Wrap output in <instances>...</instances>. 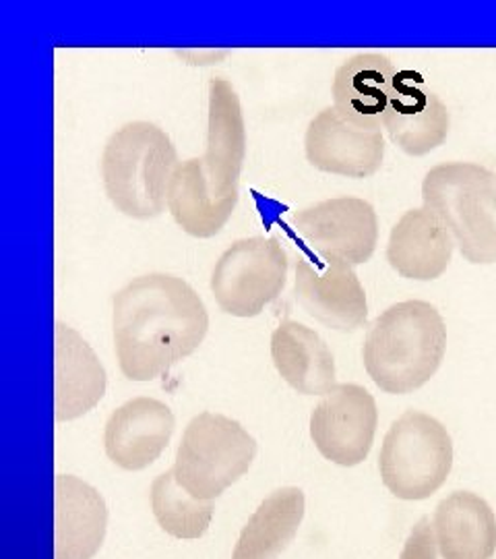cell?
<instances>
[{"label":"cell","mask_w":496,"mask_h":559,"mask_svg":"<svg viewBox=\"0 0 496 559\" xmlns=\"http://www.w3.org/2000/svg\"><path fill=\"white\" fill-rule=\"evenodd\" d=\"M120 371L152 381L193 355L207 336L209 316L191 284L172 274L131 280L112 299Z\"/></svg>","instance_id":"6da1fadb"},{"label":"cell","mask_w":496,"mask_h":559,"mask_svg":"<svg viewBox=\"0 0 496 559\" xmlns=\"http://www.w3.org/2000/svg\"><path fill=\"white\" fill-rule=\"evenodd\" d=\"M447 328L435 305L401 300L385 309L364 340L368 378L387 394H410L435 376L445 359Z\"/></svg>","instance_id":"7a4b0ae2"},{"label":"cell","mask_w":496,"mask_h":559,"mask_svg":"<svg viewBox=\"0 0 496 559\" xmlns=\"http://www.w3.org/2000/svg\"><path fill=\"white\" fill-rule=\"evenodd\" d=\"M179 154L158 124L135 120L110 135L101 154L108 200L133 221H152L168 205V189Z\"/></svg>","instance_id":"3957f363"},{"label":"cell","mask_w":496,"mask_h":559,"mask_svg":"<svg viewBox=\"0 0 496 559\" xmlns=\"http://www.w3.org/2000/svg\"><path fill=\"white\" fill-rule=\"evenodd\" d=\"M422 201L474 265L496 263V175L474 162H447L426 173Z\"/></svg>","instance_id":"277c9868"},{"label":"cell","mask_w":496,"mask_h":559,"mask_svg":"<svg viewBox=\"0 0 496 559\" xmlns=\"http://www.w3.org/2000/svg\"><path fill=\"white\" fill-rule=\"evenodd\" d=\"M453 466V441L435 417L408 411L391 425L378 454L383 485L406 501L428 500Z\"/></svg>","instance_id":"5b68a950"},{"label":"cell","mask_w":496,"mask_h":559,"mask_svg":"<svg viewBox=\"0 0 496 559\" xmlns=\"http://www.w3.org/2000/svg\"><path fill=\"white\" fill-rule=\"evenodd\" d=\"M255 456L257 441L239 420L201 413L184 429L172 471L193 498L214 501L249 473Z\"/></svg>","instance_id":"8992f818"},{"label":"cell","mask_w":496,"mask_h":559,"mask_svg":"<svg viewBox=\"0 0 496 559\" xmlns=\"http://www.w3.org/2000/svg\"><path fill=\"white\" fill-rule=\"evenodd\" d=\"M288 265L278 239L237 240L214 267L211 293L223 313L244 320L257 318L281 295Z\"/></svg>","instance_id":"52a82bcc"},{"label":"cell","mask_w":496,"mask_h":559,"mask_svg":"<svg viewBox=\"0 0 496 559\" xmlns=\"http://www.w3.org/2000/svg\"><path fill=\"white\" fill-rule=\"evenodd\" d=\"M294 228L318 258L362 265L377 249L375 207L358 198L320 201L294 216Z\"/></svg>","instance_id":"ba28073f"},{"label":"cell","mask_w":496,"mask_h":559,"mask_svg":"<svg viewBox=\"0 0 496 559\" xmlns=\"http://www.w3.org/2000/svg\"><path fill=\"white\" fill-rule=\"evenodd\" d=\"M377 425L373 394L356 383H339L315 406L311 438L323 459L339 466H356L368 456Z\"/></svg>","instance_id":"9c48e42d"},{"label":"cell","mask_w":496,"mask_h":559,"mask_svg":"<svg viewBox=\"0 0 496 559\" xmlns=\"http://www.w3.org/2000/svg\"><path fill=\"white\" fill-rule=\"evenodd\" d=\"M294 290L298 305L331 330L356 332L366 323V293L354 267L346 261H298Z\"/></svg>","instance_id":"30bf717a"},{"label":"cell","mask_w":496,"mask_h":559,"mask_svg":"<svg viewBox=\"0 0 496 559\" xmlns=\"http://www.w3.org/2000/svg\"><path fill=\"white\" fill-rule=\"evenodd\" d=\"M304 152L306 160L320 173L366 179L380 170L385 143L380 129L354 124L331 106L311 120L304 138Z\"/></svg>","instance_id":"8fae6325"},{"label":"cell","mask_w":496,"mask_h":559,"mask_svg":"<svg viewBox=\"0 0 496 559\" xmlns=\"http://www.w3.org/2000/svg\"><path fill=\"white\" fill-rule=\"evenodd\" d=\"M383 129L408 156H426L440 147L451 129V115L445 102L416 71H399L396 92L383 117Z\"/></svg>","instance_id":"7c38bea8"},{"label":"cell","mask_w":496,"mask_h":559,"mask_svg":"<svg viewBox=\"0 0 496 559\" xmlns=\"http://www.w3.org/2000/svg\"><path fill=\"white\" fill-rule=\"evenodd\" d=\"M246 158V124L239 94L226 80L209 81L207 147L203 156L211 193L226 200L239 198V182Z\"/></svg>","instance_id":"4fadbf2b"},{"label":"cell","mask_w":496,"mask_h":559,"mask_svg":"<svg viewBox=\"0 0 496 559\" xmlns=\"http://www.w3.org/2000/svg\"><path fill=\"white\" fill-rule=\"evenodd\" d=\"M174 427L177 419L164 402L145 396L129 400L106 423V454L124 471H143L161 456Z\"/></svg>","instance_id":"5bb4252c"},{"label":"cell","mask_w":496,"mask_h":559,"mask_svg":"<svg viewBox=\"0 0 496 559\" xmlns=\"http://www.w3.org/2000/svg\"><path fill=\"white\" fill-rule=\"evenodd\" d=\"M106 394V371L80 332L55 323V417L80 419Z\"/></svg>","instance_id":"9a60e30c"},{"label":"cell","mask_w":496,"mask_h":559,"mask_svg":"<svg viewBox=\"0 0 496 559\" xmlns=\"http://www.w3.org/2000/svg\"><path fill=\"white\" fill-rule=\"evenodd\" d=\"M108 526L106 501L98 491L73 477L55 479V559H92Z\"/></svg>","instance_id":"2e32d148"},{"label":"cell","mask_w":496,"mask_h":559,"mask_svg":"<svg viewBox=\"0 0 496 559\" xmlns=\"http://www.w3.org/2000/svg\"><path fill=\"white\" fill-rule=\"evenodd\" d=\"M453 249L456 242L445 224L431 210L418 207L406 212L394 226L387 261L403 278L431 282L447 272Z\"/></svg>","instance_id":"e0dca14e"},{"label":"cell","mask_w":496,"mask_h":559,"mask_svg":"<svg viewBox=\"0 0 496 559\" xmlns=\"http://www.w3.org/2000/svg\"><path fill=\"white\" fill-rule=\"evenodd\" d=\"M396 64L383 55L366 52L346 60L334 80V108L354 124L380 129L396 92Z\"/></svg>","instance_id":"ac0fdd59"},{"label":"cell","mask_w":496,"mask_h":559,"mask_svg":"<svg viewBox=\"0 0 496 559\" xmlns=\"http://www.w3.org/2000/svg\"><path fill=\"white\" fill-rule=\"evenodd\" d=\"M271 359L281 380L298 394L325 396L336 383V360L315 330L294 320L279 323L271 336Z\"/></svg>","instance_id":"d6986e66"},{"label":"cell","mask_w":496,"mask_h":559,"mask_svg":"<svg viewBox=\"0 0 496 559\" xmlns=\"http://www.w3.org/2000/svg\"><path fill=\"white\" fill-rule=\"evenodd\" d=\"M433 531L443 559H493L495 556V512L472 491H456L440 501Z\"/></svg>","instance_id":"ffe728a7"},{"label":"cell","mask_w":496,"mask_h":559,"mask_svg":"<svg viewBox=\"0 0 496 559\" xmlns=\"http://www.w3.org/2000/svg\"><path fill=\"white\" fill-rule=\"evenodd\" d=\"M239 198L219 200L205 175L203 160L180 162L168 189V210L180 228L195 239H211L232 218Z\"/></svg>","instance_id":"44dd1931"},{"label":"cell","mask_w":496,"mask_h":559,"mask_svg":"<svg viewBox=\"0 0 496 559\" xmlns=\"http://www.w3.org/2000/svg\"><path fill=\"white\" fill-rule=\"evenodd\" d=\"M304 506L298 487L274 491L242 528L232 559H278L297 537Z\"/></svg>","instance_id":"7402d4cb"},{"label":"cell","mask_w":496,"mask_h":559,"mask_svg":"<svg viewBox=\"0 0 496 559\" xmlns=\"http://www.w3.org/2000/svg\"><path fill=\"white\" fill-rule=\"evenodd\" d=\"M152 508L159 526L177 539L203 537L214 519V503L197 500L182 489L174 471H168L154 480Z\"/></svg>","instance_id":"603a6c76"},{"label":"cell","mask_w":496,"mask_h":559,"mask_svg":"<svg viewBox=\"0 0 496 559\" xmlns=\"http://www.w3.org/2000/svg\"><path fill=\"white\" fill-rule=\"evenodd\" d=\"M437 539L428 519H420L403 545L399 559H437Z\"/></svg>","instance_id":"cb8c5ba5"}]
</instances>
